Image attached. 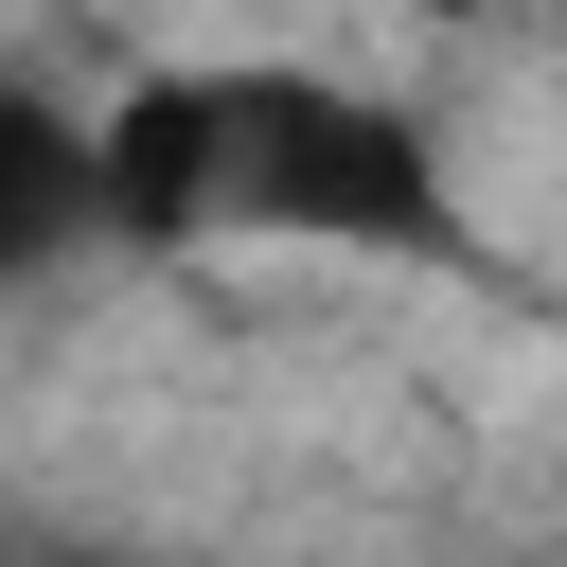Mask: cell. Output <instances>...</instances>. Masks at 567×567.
<instances>
[{
	"label": "cell",
	"mask_w": 567,
	"mask_h": 567,
	"mask_svg": "<svg viewBox=\"0 0 567 567\" xmlns=\"http://www.w3.org/2000/svg\"><path fill=\"white\" fill-rule=\"evenodd\" d=\"M0 567H89V549H0Z\"/></svg>",
	"instance_id": "3"
},
{
	"label": "cell",
	"mask_w": 567,
	"mask_h": 567,
	"mask_svg": "<svg viewBox=\"0 0 567 567\" xmlns=\"http://www.w3.org/2000/svg\"><path fill=\"white\" fill-rule=\"evenodd\" d=\"M71 266H106L89 106H71L53 71H18V53H0V301H18V284H71Z\"/></svg>",
	"instance_id": "2"
},
{
	"label": "cell",
	"mask_w": 567,
	"mask_h": 567,
	"mask_svg": "<svg viewBox=\"0 0 567 567\" xmlns=\"http://www.w3.org/2000/svg\"><path fill=\"white\" fill-rule=\"evenodd\" d=\"M89 195L106 248L213 266V248H284V266H478L461 159L408 89L319 71V53H159L89 106Z\"/></svg>",
	"instance_id": "1"
}]
</instances>
